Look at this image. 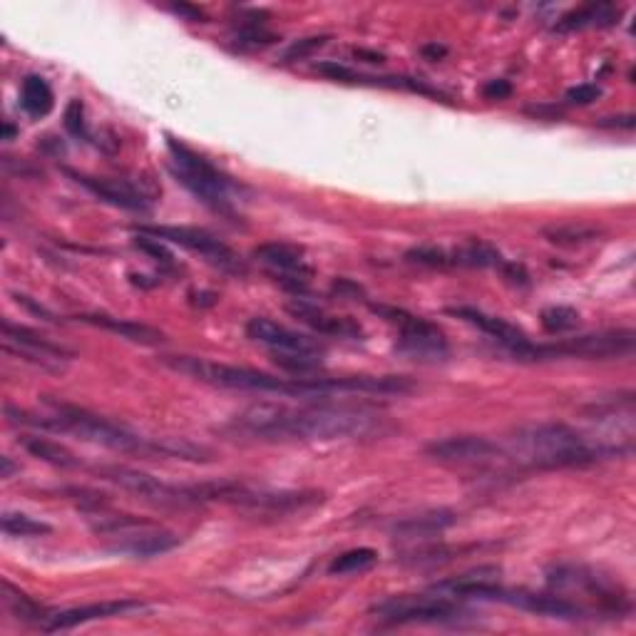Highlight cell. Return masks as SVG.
<instances>
[{
	"mask_svg": "<svg viewBox=\"0 0 636 636\" xmlns=\"http://www.w3.org/2000/svg\"><path fill=\"white\" fill-rule=\"evenodd\" d=\"M410 264L430 266V269H450L453 266V256L448 249H438V246H418L405 254Z\"/></svg>",
	"mask_w": 636,
	"mask_h": 636,
	"instance_id": "836d02e7",
	"label": "cell"
},
{
	"mask_svg": "<svg viewBox=\"0 0 636 636\" xmlns=\"http://www.w3.org/2000/svg\"><path fill=\"white\" fill-rule=\"evenodd\" d=\"M241 435L254 440H356L381 435L386 418L366 405L331 403H254L232 420Z\"/></svg>",
	"mask_w": 636,
	"mask_h": 636,
	"instance_id": "6da1fadb",
	"label": "cell"
},
{
	"mask_svg": "<svg viewBox=\"0 0 636 636\" xmlns=\"http://www.w3.org/2000/svg\"><path fill=\"white\" fill-rule=\"evenodd\" d=\"M3 338H5V351L18 353L23 361L35 363L40 368H48V371H60L63 363L73 361L75 353L70 348L60 346L53 338L43 336V333L33 331L28 326H18V323L3 321Z\"/></svg>",
	"mask_w": 636,
	"mask_h": 636,
	"instance_id": "4fadbf2b",
	"label": "cell"
},
{
	"mask_svg": "<svg viewBox=\"0 0 636 636\" xmlns=\"http://www.w3.org/2000/svg\"><path fill=\"white\" fill-rule=\"evenodd\" d=\"M453 522H455V515L448 510L425 512V515H415L403 522H396L393 535L400 537V540H433L435 535L448 530Z\"/></svg>",
	"mask_w": 636,
	"mask_h": 636,
	"instance_id": "cb8c5ba5",
	"label": "cell"
},
{
	"mask_svg": "<svg viewBox=\"0 0 636 636\" xmlns=\"http://www.w3.org/2000/svg\"><path fill=\"white\" fill-rule=\"evenodd\" d=\"M542 326L550 333H569L579 326V314L569 306H550L540 316Z\"/></svg>",
	"mask_w": 636,
	"mask_h": 636,
	"instance_id": "d6a6232c",
	"label": "cell"
},
{
	"mask_svg": "<svg viewBox=\"0 0 636 636\" xmlns=\"http://www.w3.org/2000/svg\"><path fill=\"white\" fill-rule=\"evenodd\" d=\"M234 43H237L241 50H259V48H266V45L276 43V35L261 28L256 20H251V23L241 25L239 33L234 35Z\"/></svg>",
	"mask_w": 636,
	"mask_h": 636,
	"instance_id": "e575fe53",
	"label": "cell"
},
{
	"mask_svg": "<svg viewBox=\"0 0 636 636\" xmlns=\"http://www.w3.org/2000/svg\"><path fill=\"white\" fill-rule=\"evenodd\" d=\"M602 127H624V130H632V127H634V115L607 117V120L602 122Z\"/></svg>",
	"mask_w": 636,
	"mask_h": 636,
	"instance_id": "f6af8a7d",
	"label": "cell"
},
{
	"mask_svg": "<svg viewBox=\"0 0 636 636\" xmlns=\"http://www.w3.org/2000/svg\"><path fill=\"white\" fill-rule=\"evenodd\" d=\"M550 587L557 594H574L579 592L592 609L589 612H602L609 617H622V614L632 612V597H629L627 589L619 582H614L612 577H604V574L594 572L587 567H574V564H562V567L552 569L550 577H547Z\"/></svg>",
	"mask_w": 636,
	"mask_h": 636,
	"instance_id": "52a82bcc",
	"label": "cell"
},
{
	"mask_svg": "<svg viewBox=\"0 0 636 636\" xmlns=\"http://www.w3.org/2000/svg\"><path fill=\"white\" fill-rule=\"evenodd\" d=\"M254 256L261 264L269 266L276 276H281L286 289L296 291V294L306 289V279L311 276V269L299 249L289 244H279V241H269V244L256 246Z\"/></svg>",
	"mask_w": 636,
	"mask_h": 636,
	"instance_id": "2e32d148",
	"label": "cell"
},
{
	"mask_svg": "<svg viewBox=\"0 0 636 636\" xmlns=\"http://www.w3.org/2000/svg\"><path fill=\"white\" fill-rule=\"evenodd\" d=\"M423 53L428 55V58H435V60H438V58H443V55L448 53V50L440 48V45H428V48H423Z\"/></svg>",
	"mask_w": 636,
	"mask_h": 636,
	"instance_id": "bcb514c9",
	"label": "cell"
},
{
	"mask_svg": "<svg viewBox=\"0 0 636 636\" xmlns=\"http://www.w3.org/2000/svg\"><path fill=\"white\" fill-rule=\"evenodd\" d=\"M97 475H100L102 480L112 482V485L122 487V490L132 492V495H137L140 500L150 502V505H157V507L199 505L194 485H169V482H162L155 475H147L135 468H125V465H105V468H97Z\"/></svg>",
	"mask_w": 636,
	"mask_h": 636,
	"instance_id": "ba28073f",
	"label": "cell"
},
{
	"mask_svg": "<svg viewBox=\"0 0 636 636\" xmlns=\"http://www.w3.org/2000/svg\"><path fill=\"white\" fill-rule=\"evenodd\" d=\"M82 323H90V326L105 328V331L115 333V336L125 338V341L142 343V346H159L164 343V333L157 328L147 326V323L130 321V318H117L110 314H82L78 316Z\"/></svg>",
	"mask_w": 636,
	"mask_h": 636,
	"instance_id": "7402d4cb",
	"label": "cell"
},
{
	"mask_svg": "<svg viewBox=\"0 0 636 636\" xmlns=\"http://www.w3.org/2000/svg\"><path fill=\"white\" fill-rule=\"evenodd\" d=\"M468 547H455V545H435V542H428L423 547H415V550H408L400 555V564L405 567H418V569H435L443 567V564L455 562L460 555H465Z\"/></svg>",
	"mask_w": 636,
	"mask_h": 636,
	"instance_id": "4316f807",
	"label": "cell"
},
{
	"mask_svg": "<svg viewBox=\"0 0 636 636\" xmlns=\"http://www.w3.org/2000/svg\"><path fill=\"white\" fill-rule=\"evenodd\" d=\"M15 135V130L10 125H3V140H10Z\"/></svg>",
	"mask_w": 636,
	"mask_h": 636,
	"instance_id": "c3c4849f",
	"label": "cell"
},
{
	"mask_svg": "<svg viewBox=\"0 0 636 636\" xmlns=\"http://www.w3.org/2000/svg\"><path fill=\"white\" fill-rule=\"evenodd\" d=\"M167 150L172 157V172L199 202L212 207L219 214H234L232 187L229 177H224L209 159L184 145L177 137L167 135Z\"/></svg>",
	"mask_w": 636,
	"mask_h": 636,
	"instance_id": "5b68a950",
	"label": "cell"
},
{
	"mask_svg": "<svg viewBox=\"0 0 636 636\" xmlns=\"http://www.w3.org/2000/svg\"><path fill=\"white\" fill-rule=\"evenodd\" d=\"M70 177L75 182L82 184L90 194H95L102 202L112 204L117 209H130V212H150L152 202L150 197L140 192L137 187H132L130 182H122V179H105V177H90V174H80V172H70Z\"/></svg>",
	"mask_w": 636,
	"mask_h": 636,
	"instance_id": "ac0fdd59",
	"label": "cell"
},
{
	"mask_svg": "<svg viewBox=\"0 0 636 636\" xmlns=\"http://www.w3.org/2000/svg\"><path fill=\"white\" fill-rule=\"evenodd\" d=\"M0 599H3L5 609H8V612L13 614L18 622L43 629L45 619H48L50 612L45 607H40V604L35 602L33 597H28L25 592H20V589L13 587L10 582H3L0 584Z\"/></svg>",
	"mask_w": 636,
	"mask_h": 636,
	"instance_id": "d4e9b609",
	"label": "cell"
},
{
	"mask_svg": "<svg viewBox=\"0 0 636 636\" xmlns=\"http://www.w3.org/2000/svg\"><path fill=\"white\" fill-rule=\"evenodd\" d=\"M142 609H147V604L140 602V599H112V602L87 604V607L65 609V612H50L43 624V632H65V629L80 627V624L122 617V614L130 612H142Z\"/></svg>",
	"mask_w": 636,
	"mask_h": 636,
	"instance_id": "9a60e30c",
	"label": "cell"
},
{
	"mask_svg": "<svg viewBox=\"0 0 636 636\" xmlns=\"http://www.w3.org/2000/svg\"><path fill=\"white\" fill-rule=\"evenodd\" d=\"M65 130L78 140H87V125H85V107L80 100H73L65 110Z\"/></svg>",
	"mask_w": 636,
	"mask_h": 636,
	"instance_id": "74e56055",
	"label": "cell"
},
{
	"mask_svg": "<svg viewBox=\"0 0 636 636\" xmlns=\"http://www.w3.org/2000/svg\"><path fill=\"white\" fill-rule=\"evenodd\" d=\"M18 443L23 445V450L33 458L43 460V463L53 465V468H78L80 460L75 458V453H70L65 445L55 443L50 438H40V435H20Z\"/></svg>",
	"mask_w": 636,
	"mask_h": 636,
	"instance_id": "484cf974",
	"label": "cell"
},
{
	"mask_svg": "<svg viewBox=\"0 0 636 636\" xmlns=\"http://www.w3.org/2000/svg\"><path fill=\"white\" fill-rule=\"evenodd\" d=\"M286 311H289V314L294 316L296 321H301V323H306L309 328H314V331L321 333V336L353 338V341L363 338V328L358 326L356 321H351V318H346V316L328 314V311L318 309L316 304H311V301H306V299L289 301V304H286Z\"/></svg>",
	"mask_w": 636,
	"mask_h": 636,
	"instance_id": "44dd1931",
	"label": "cell"
},
{
	"mask_svg": "<svg viewBox=\"0 0 636 636\" xmlns=\"http://www.w3.org/2000/svg\"><path fill=\"white\" fill-rule=\"evenodd\" d=\"M0 465H3V473H0V477H10V475H13L15 465H13V463H10V458H8V455H5V458H0Z\"/></svg>",
	"mask_w": 636,
	"mask_h": 636,
	"instance_id": "7dc6e473",
	"label": "cell"
},
{
	"mask_svg": "<svg viewBox=\"0 0 636 636\" xmlns=\"http://www.w3.org/2000/svg\"><path fill=\"white\" fill-rule=\"evenodd\" d=\"M53 415H30L25 410L5 405V418L13 425H30V428L53 430V433H70L85 443L102 445V448L117 450V453H135V455H164V458L179 460H204V450L184 443V440H147L132 430L122 428L120 423L102 418L92 410L80 408V405L63 403V400L45 398Z\"/></svg>",
	"mask_w": 636,
	"mask_h": 636,
	"instance_id": "7a4b0ae2",
	"label": "cell"
},
{
	"mask_svg": "<svg viewBox=\"0 0 636 636\" xmlns=\"http://www.w3.org/2000/svg\"><path fill=\"white\" fill-rule=\"evenodd\" d=\"M20 105L30 117H45L55 105V95L50 85L40 75H28L20 87Z\"/></svg>",
	"mask_w": 636,
	"mask_h": 636,
	"instance_id": "f1b7e54d",
	"label": "cell"
},
{
	"mask_svg": "<svg viewBox=\"0 0 636 636\" xmlns=\"http://www.w3.org/2000/svg\"><path fill=\"white\" fill-rule=\"evenodd\" d=\"M505 458L530 470L587 468L604 460L602 448L564 423H535L515 430Z\"/></svg>",
	"mask_w": 636,
	"mask_h": 636,
	"instance_id": "277c9868",
	"label": "cell"
},
{
	"mask_svg": "<svg viewBox=\"0 0 636 636\" xmlns=\"http://www.w3.org/2000/svg\"><path fill=\"white\" fill-rule=\"evenodd\" d=\"M448 314L463 318L465 323H470V326L480 328L482 333H487L490 338H495V341L500 343V346L505 348L510 356L512 353L520 351V348H525L527 343H532L530 336H527L522 328H517L515 323L505 321V318L485 314V311L475 309V306H455V309H450Z\"/></svg>",
	"mask_w": 636,
	"mask_h": 636,
	"instance_id": "ffe728a7",
	"label": "cell"
},
{
	"mask_svg": "<svg viewBox=\"0 0 636 636\" xmlns=\"http://www.w3.org/2000/svg\"><path fill=\"white\" fill-rule=\"evenodd\" d=\"M378 562V552L371 547H356V550H348L343 555H338L328 567V574H358L371 569Z\"/></svg>",
	"mask_w": 636,
	"mask_h": 636,
	"instance_id": "4dcf8cb0",
	"label": "cell"
},
{
	"mask_svg": "<svg viewBox=\"0 0 636 636\" xmlns=\"http://www.w3.org/2000/svg\"><path fill=\"white\" fill-rule=\"evenodd\" d=\"M371 614L388 624H448L463 617V609L455 604V599L440 597V594L433 597L403 594V597H388L373 604Z\"/></svg>",
	"mask_w": 636,
	"mask_h": 636,
	"instance_id": "30bf717a",
	"label": "cell"
},
{
	"mask_svg": "<svg viewBox=\"0 0 636 636\" xmlns=\"http://www.w3.org/2000/svg\"><path fill=\"white\" fill-rule=\"evenodd\" d=\"M425 455L445 465H465V468H485L505 458V450L485 435H450L425 445Z\"/></svg>",
	"mask_w": 636,
	"mask_h": 636,
	"instance_id": "7c38bea8",
	"label": "cell"
},
{
	"mask_svg": "<svg viewBox=\"0 0 636 636\" xmlns=\"http://www.w3.org/2000/svg\"><path fill=\"white\" fill-rule=\"evenodd\" d=\"M619 10L612 3H587L579 8L569 10L557 20V33H574V30L584 28H604V25H614Z\"/></svg>",
	"mask_w": 636,
	"mask_h": 636,
	"instance_id": "603a6c76",
	"label": "cell"
},
{
	"mask_svg": "<svg viewBox=\"0 0 636 636\" xmlns=\"http://www.w3.org/2000/svg\"><path fill=\"white\" fill-rule=\"evenodd\" d=\"M482 95L487 100H507L512 95V85L507 80H490L485 87H482Z\"/></svg>",
	"mask_w": 636,
	"mask_h": 636,
	"instance_id": "60d3db41",
	"label": "cell"
},
{
	"mask_svg": "<svg viewBox=\"0 0 636 636\" xmlns=\"http://www.w3.org/2000/svg\"><path fill=\"white\" fill-rule=\"evenodd\" d=\"M527 112L535 117H547V120H557L559 115H562V110L559 107H547V105H535V107H527Z\"/></svg>",
	"mask_w": 636,
	"mask_h": 636,
	"instance_id": "ee69618b",
	"label": "cell"
},
{
	"mask_svg": "<svg viewBox=\"0 0 636 636\" xmlns=\"http://www.w3.org/2000/svg\"><path fill=\"white\" fill-rule=\"evenodd\" d=\"M115 537L117 542L112 545V550L132 557H157L179 545V537L174 532L162 530V527H155L152 522L145 520L117 532Z\"/></svg>",
	"mask_w": 636,
	"mask_h": 636,
	"instance_id": "e0dca14e",
	"label": "cell"
},
{
	"mask_svg": "<svg viewBox=\"0 0 636 636\" xmlns=\"http://www.w3.org/2000/svg\"><path fill=\"white\" fill-rule=\"evenodd\" d=\"M15 299H18V304H23V306H25V309H28V311H33V314L43 316V318H45V321H55V318H53V314H50V311H48V309H45V306L35 304V301H33V299H28V296H20V294H18V296H15Z\"/></svg>",
	"mask_w": 636,
	"mask_h": 636,
	"instance_id": "7bdbcfd3",
	"label": "cell"
},
{
	"mask_svg": "<svg viewBox=\"0 0 636 636\" xmlns=\"http://www.w3.org/2000/svg\"><path fill=\"white\" fill-rule=\"evenodd\" d=\"M162 363L167 368H172L174 373H182V376L194 378V381L209 383V386L232 388V391L281 393V396L314 400L371 391V378L368 376L276 378L264 371H254V368L229 366V363H217L199 356H162Z\"/></svg>",
	"mask_w": 636,
	"mask_h": 636,
	"instance_id": "3957f363",
	"label": "cell"
},
{
	"mask_svg": "<svg viewBox=\"0 0 636 636\" xmlns=\"http://www.w3.org/2000/svg\"><path fill=\"white\" fill-rule=\"evenodd\" d=\"M500 271L505 274V279L515 286H527L530 284V274L522 264H515V261H502Z\"/></svg>",
	"mask_w": 636,
	"mask_h": 636,
	"instance_id": "ab89813d",
	"label": "cell"
},
{
	"mask_svg": "<svg viewBox=\"0 0 636 636\" xmlns=\"http://www.w3.org/2000/svg\"><path fill=\"white\" fill-rule=\"evenodd\" d=\"M599 97H602V87L594 85V82H582V85L577 87H569L564 100H567L569 105H592Z\"/></svg>",
	"mask_w": 636,
	"mask_h": 636,
	"instance_id": "f35d334b",
	"label": "cell"
},
{
	"mask_svg": "<svg viewBox=\"0 0 636 636\" xmlns=\"http://www.w3.org/2000/svg\"><path fill=\"white\" fill-rule=\"evenodd\" d=\"M316 70L321 75H326L328 80H336V82H348V85H368V87H388V90H408V92H418V95L425 97H445L443 92L430 87L428 82L418 80V78H400V75H363L356 73V70L346 68V65H338V63H318Z\"/></svg>",
	"mask_w": 636,
	"mask_h": 636,
	"instance_id": "d6986e66",
	"label": "cell"
},
{
	"mask_svg": "<svg viewBox=\"0 0 636 636\" xmlns=\"http://www.w3.org/2000/svg\"><path fill=\"white\" fill-rule=\"evenodd\" d=\"M328 43V35H311V38L296 40L289 50L284 53V63H296V60H306L309 55H314L316 50H321Z\"/></svg>",
	"mask_w": 636,
	"mask_h": 636,
	"instance_id": "8d00e7d4",
	"label": "cell"
},
{
	"mask_svg": "<svg viewBox=\"0 0 636 636\" xmlns=\"http://www.w3.org/2000/svg\"><path fill=\"white\" fill-rule=\"evenodd\" d=\"M135 234H147V237H155L159 241H172V244L184 246V249L194 251V254H202L204 259L212 266L224 271H232V274H241L244 266H241L239 256L229 249L224 241H219L212 234L202 232V229H189V227H152V224H140L135 227Z\"/></svg>",
	"mask_w": 636,
	"mask_h": 636,
	"instance_id": "8fae6325",
	"label": "cell"
},
{
	"mask_svg": "<svg viewBox=\"0 0 636 636\" xmlns=\"http://www.w3.org/2000/svg\"><path fill=\"white\" fill-rule=\"evenodd\" d=\"M246 333H249L251 341L271 348L274 353H304V356H321L323 353V346L316 338L299 331H291V328L281 326V323L264 316L251 318V321L246 323Z\"/></svg>",
	"mask_w": 636,
	"mask_h": 636,
	"instance_id": "5bb4252c",
	"label": "cell"
},
{
	"mask_svg": "<svg viewBox=\"0 0 636 636\" xmlns=\"http://www.w3.org/2000/svg\"><path fill=\"white\" fill-rule=\"evenodd\" d=\"M542 237L557 246H582L602 237V229L587 222H559L542 229Z\"/></svg>",
	"mask_w": 636,
	"mask_h": 636,
	"instance_id": "83f0119b",
	"label": "cell"
},
{
	"mask_svg": "<svg viewBox=\"0 0 636 636\" xmlns=\"http://www.w3.org/2000/svg\"><path fill=\"white\" fill-rule=\"evenodd\" d=\"M450 256H453V266H470V269H490V266L500 269V264L505 261L500 251L485 241H468L460 249L450 251Z\"/></svg>",
	"mask_w": 636,
	"mask_h": 636,
	"instance_id": "f546056e",
	"label": "cell"
},
{
	"mask_svg": "<svg viewBox=\"0 0 636 636\" xmlns=\"http://www.w3.org/2000/svg\"><path fill=\"white\" fill-rule=\"evenodd\" d=\"M3 532L10 537H38L50 535V525H45V522L35 520L30 515H23V512H5Z\"/></svg>",
	"mask_w": 636,
	"mask_h": 636,
	"instance_id": "1f68e13d",
	"label": "cell"
},
{
	"mask_svg": "<svg viewBox=\"0 0 636 636\" xmlns=\"http://www.w3.org/2000/svg\"><path fill=\"white\" fill-rule=\"evenodd\" d=\"M132 244H135V249H140L142 254L150 256L152 261H157V264H162V266L174 264L172 251L167 249V244H164V241H159L155 237H147V234H137Z\"/></svg>",
	"mask_w": 636,
	"mask_h": 636,
	"instance_id": "d590c367",
	"label": "cell"
},
{
	"mask_svg": "<svg viewBox=\"0 0 636 636\" xmlns=\"http://www.w3.org/2000/svg\"><path fill=\"white\" fill-rule=\"evenodd\" d=\"M373 311L383 318V321L391 323L393 328H398L400 336V351L408 353L410 358H420V361H443L448 356V341H445V333L440 331L435 323L425 321V318L413 316L410 311L396 309V306H383L373 304Z\"/></svg>",
	"mask_w": 636,
	"mask_h": 636,
	"instance_id": "9c48e42d",
	"label": "cell"
},
{
	"mask_svg": "<svg viewBox=\"0 0 636 636\" xmlns=\"http://www.w3.org/2000/svg\"><path fill=\"white\" fill-rule=\"evenodd\" d=\"M169 10H172V13H177L179 18L189 20V23H199V20L207 18V15H204V10H202V8H197V5L174 3V5H169Z\"/></svg>",
	"mask_w": 636,
	"mask_h": 636,
	"instance_id": "b9f144b4",
	"label": "cell"
},
{
	"mask_svg": "<svg viewBox=\"0 0 636 636\" xmlns=\"http://www.w3.org/2000/svg\"><path fill=\"white\" fill-rule=\"evenodd\" d=\"M636 346V333L632 328L619 331L589 333L579 338H564L557 343H527L512 356L517 361H557V358H582V361H609V358L632 356Z\"/></svg>",
	"mask_w": 636,
	"mask_h": 636,
	"instance_id": "8992f818",
	"label": "cell"
}]
</instances>
